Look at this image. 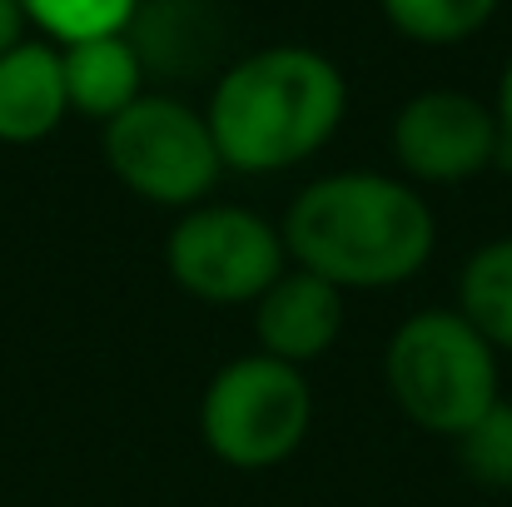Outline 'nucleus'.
I'll return each instance as SVG.
<instances>
[{
	"instance_id": "f8f14e48",
	"label": "nucleus",
	"mask_w": 512,
	"mask_h": 507,
	"mask_svg": "<svg viewBox=\"0 0 512 507\" xmlns=\"http://www.w3.org/2000/svg\"><path fill=\"white\" fill-rule=\"evenodd\" d=\"M458 314L498 353H512V234L483 244L458 279Z\"/></svg>"
},
{
	"instance_id": "ddd939ff",
	"label": "nucleus",
	"mask_w": 512,
	"mask_h": 507,
	"mask_svg": "<svg viewBox=\"0 0 512 507\" xmlns=\"http://www.w3.org/2000/svg\"><path fill=\"white\" fill-rule=\"evenodd\" d=\"M503 0H378L383 20L418 45H458L478 35Z\"/></svg>"
},
{
	"instance_id": "6e6552de",
	"label": "nucleus",
	"mask_w": 512,
	"mask_h": 507,
	"mask_svg": "<svg viewBox=\"0 0 512 507\" xmlns=\"http://www.w3.org/2000/svg\"><path fill=\"white\" fill-rule=\"evenodd\" d=\"M125 40L135 45L145 80L184 85L209 75L229 50V15L219 0H140Z\"/></svg>"
},
{
	"instance_id": "4468645a",
	"label": "nucleus",
	"mask_w": 512,
	"mask_h": 507,
	"mask_svg": "<svg viewBox=\"0 0 512 507\" xmlns=\"http://www.w3.org/2000/svg\"><path fill=\"white\" fill-rule=\"evenodd\" d=\"M140 0H20V15L40 25L55 45H80L100 35H125Z\"/></svg>"
},
{
	"instance_id": "1a4fd4ad",
	"label": "nucleus",
	"mask_w": 512,
	"mask_h": 507,
	"mask_svg": "<svg viewBox=\"0 0 512 507\" xmlns=\"http://www.w3.org/2000/svg\"><path fill=\"white\" fill-rule=\"evenodd\" d=\"M343 334V289L309 269H284L259 299H254V338L259 353L279 363H314Z\"/></svg>"
},
{
	"instance_id": "f3484780",
	"label": "nucleus",
	"mask_w": 512,
	"mask_h": 507,
	"mask_svg": "<svg viewBox=\"0 0 512 507\" xmlns=\"http://www.w3.org/2000/svg\"><path fill=\"white\" fill-rule=\"evenodd\" d=\"M25 40V15H20V0H0V55L10 45Z\"/></svg>"
},
{
	"instance_id": "39448f33",
	"label": "nucleus",
	"mask_w": 512,
	"mask_h": 507,
	"mask_svg": "<svg viewBox=\"0 0 512 507\" xmlns=\"http://www.w3.org/2000/svg\"><path fill=\"white\" fill-rule=\"evenodd\" d=\"M105 165L130 194L165 209L204 204V194L224 174L204 110L174 95H140L105 125Z\"/></svg>"
},
{
	"instance_id": "2eb2a0df",
	"label": "nucleus",
	"mask_w": 512,
	"mask_h": 507,
	"mask_svg": "<svg viewBox=\"0 0 512 507\" xmlns=\"http://www.w3.org/2000/svg\"><path fill=\"white\" fill-rule=\"evenodd\" d=\"M458 463L463 473L478 483V488H493V493H508L512 488V403L498 398L478 423H468L458 438Z\"/></svg>"
},
{
	"instance_id": "f257e3e1",
	"label": "nucleus",
	"mask_w": 512,
	"mask_h": 507,
	"mask_svg": "<svg viewBox=\"0 0 512 507\" xmlns=\"http://www.w3.org/2000/svg\"><path fill=\"white\" fill-rule=\"evenodd\" d=\"M279 234L289 259L334 289H398L433 259L438 219L413 184L343 169L294 194Z\"/></svg>"
},
{
	"instance_id": "0eeeda50",
	"label": "nucleus",
	"mask_w": 512,
	"mask_h": 507,
	"mask_svg": "<svg viewBox=\"0 0 512 507\" xmlns=\"http://www.w3.org/2000/svg\"><path fill=\"white\" fill-rule=\"evenodd\" d=\"M498 150L493 105L463 90H418L393 120V155L423 184H463L498 165Z\"/></svg>"
},
{
	"instance_id": "f03ea898",
	"label": "nucleus",
	"mask_w": 512,
	"mask_h": 507,
	"mask_svg": "<svg viewBox=\"0 0 512 507\" xmlns=\"http://www.w3.org/2000/svg\"><path fill=\"white\" fill-rule=\"evenodd\" d=\"M348 80L309 45H269L219 70L209 95V135L234 174H279L319 155L343 125Z\"/></svg>"
},
{
	"instance_id": "dca6fc26",
	"label": "nucleus",
	"mask_w": 512,
	"mask_h": 507,
	"mask_svg": "<svg viewBox=\"0 0 512 507\" xmlns=\"http://www.w3.org/2000/svg\"><path fill=\"white\" fill-rule=\"evenodd\" d=\"M493 115H498V135H503L498 165H512V55H508V65H503V80H498V105H493Z\"/></svg>"
},
{
	"instance_id": "9d476101",
	"label": "nucleus",
	"mask_w": 512,
	"mask_h": 507,
	"mask_svg": "<svg viewBox=\"0 0 512 507\" xmlns=\"http://www.w3.org/2000/svg\"><path fill=\"white\" fill-rule=\"evenodd\" d=\"M70 115L60 50L20 40L0 55V145H40Z\"/></svg>"
},
{
	"instance_id": "20e7f679",
	"label": "nucleus",
	"mask_w": 512,
	"mask_h": 507,
	"mask_svg": "<svg viewBox=\"0 0 512 507\" xmlns=\"http://www.w3.org/2000/svg\"><path fill=\"white\" fill-rule=\"evenodd\" d=\"M309 423L314 393L304 368L269 353L229 358L199 398V433L209 453L239 473H264L294 458L309 438Z\"/></svg>"
},
{
	"instance_id": "423d86ee",
	"label": "nucleus",
	"mask_w": 512,
	"mask_h": 507,
	"mask_svg": "<svg viewBox=\"0 0 512 507\" xmlns=\"http://www.w3.org/2000/svg\"><path fill=\"white\" fill-rule=\"evenodd\" d=\"M170 279L204 304H254L284 269V234L244 204H194L165 244Z\"/></svg>"
},
{
	"instance_id": "9b49d317",
	"label": "nucleus",
	"mask_w": 512,
	"mask_h": 507,
	"mask_svg": "<svg viewBox=\"0 0 512 507\" xmlns=\"http://www.w3.org/2000/svg\"><path fill=\"white\" fill-rule=\"evenodd\" d=\"M60 50V75H65V100L75 115L110 125L145 95V65L125 35H100L80 45H55Z\"/></svg>"
},
{
	"instance_id": "7ed1b4c3",
	"label": "nucleus",
	"mask_w": 512,
	"mask_h": 507,
	"mask_svg": "<svg viewBox=\"0 0 512 507\" xmlns=\"http://www.w3.org/2000/svg\"><path fill=\"white\" fill-rule=\"evenodd\" d=\"M383 378L403 418L443 438H458L503 398L498 348L458 309H423L403 319L388 338Z\"/></svg>"
}]
</instances>
